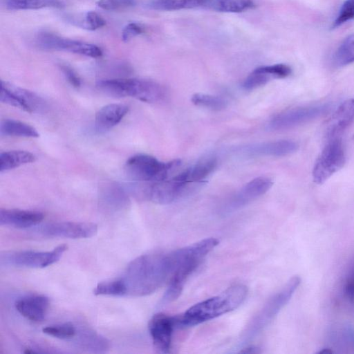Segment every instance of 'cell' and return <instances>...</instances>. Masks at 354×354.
I'll return each instance as SVG.
<instances>
[{"label": "cell", "instance_id": "obj_1", "mask_svg": "<svg viewBox=\"0 0 354 354\" xmlns=\"http://www.w3.org/2000/svg\"><path fill=\"white\" fill-rule=\"evenodd\" d=\"M171 271V251H153L132 260L120 279L127 295L142 297L155 292L168 282Z\"/></svg>", "mask_w": 354, "mask_h": 354}, {"label": "cell", "instance_id": "obj_2", "mask_svg": "<svg viewBox=\"0 0 354 354\" xmlns=\"http://www.w3.org/2000/svg\"><path fill=\"white\" fill-rule=\"evenodd\" d=\"M218 243L217 239L206 238L171 251L172 271L162 304L173 302L179 297L188 279Z\"/></svg>", "mask_w": 354, "mask_h": 354}, {"label": "cell", "instance_id": "obj_3", "mask_svg": "<svg viewBox=\"0 0 354 354\" xmlns=\"http://www.w3.org/2000/svg\"><path fill=\"white\" fill-rule=\"evenodd\" d=\"M248 287L234 284L218 295L200 301L180 315L175 316L177 328L198 325L239 307L246 299Z\"/></svg>", "mask_w": 354, "mask_h": 354}, {"label": "cell", "instance_id": "obj_4", "mask_svg": "<svg viewBox=\"0 0 354 354\" xmlns=\"http://www.w3.org/2000/svg\"><path fill=\"white\" fill-rule=\"evenodd\" d=\"M96 87L111 97H131L148 103L160 102L167 94L165 88L160 84L140 78L102 80L97 82Z\"/></svg>", "mask_w": 354, "mask_h": 354}, {"label": "cell", "instance_id": "obj_5", "mask_svg": "<svg viewBox=\"0 0 354 354\" xmlns=\"http://www.w3.org/2000/svg\"><path fill=\"white\" fill-rule=\"evenodd\" d=\"M301 283L299 276L291 277L271 296L249 322L243 333L245 341L250 340L263 330L287 304Z\"/></svg>", "mask_w": 354, "mask_h": 354}, {"label": "cell", "instance_id": "obj_6", "mask_svg": "<svg viewBox=\"0 0 354 354\" xmlns=\"http://www.w3.org/2000/svg\"><path fill=\"white\" fill-rule=\"evenodd\" d=\"M180 164V160L162 162L152 156L138 154L128 159L124 165V171L133 180L157 182L167 179L171 170Z\"/></svg>", "mask_w": 354, "mask_h": 354}, {"label": "cell", "instance_id": "obj_7", "mask_svg": "<svg viewBox=\"0 0 354 354\" xmlns=\"http://www.w3.org/2000/svg\"><path fill=\"white\" fill-rule=\"evenodd\" d=\"M67 249L68 246L66 245L62 244L51 251L21 250L4 252L0 254V261L1 265L44 268L58 261Z\"/></svg>", "mask_w": 354, "mask_h": 354}, {"label": "cell", "instance_id": "obj_8", "mask_svg": "<svg viewBox=\"0 0 354 354\" xmlns=\"http://www.w3.org/2000/svg\"><path fill=\"white\" fill-rule=\"evenodd\" d=\"M346 161L341 138L328 140L315 162L313 178L322 184L342 168Z\"/></svg>", "mask_w": 354, "mask_h": 354}, {"label": "cell", "instance_id": "obj_9", "mask_svg": "<svg viewBox=\"0 0 354 354\" xmlns=\"http://www.w3.org/2000/svg\"><path fill=\"white\" fill-rule=\"evenodd\" d=\"M183 171L170 179L147 183L138 189L145 198L161 205L169 204L183 196L189 183Z\"/></svg>", "mask_w": 354, "mask_h": 354}, {"label": "cell", "instance_id": "obj_10", "mask_svg": "<svg viewBox=\"0 0 354 354\" xmlns=\"http://www.w3.org/2000/svg\"><path fill=\"white\" fill-rule=\"evenodd\" d=\"M36 44L45 50H64L92 58L102 55V49L95 44L64 38L49 32H39L36 37Z\"/></svg>", "mask_w": 354, "mask_h": 354}, {"label": "cell", "instance_id": "obj_11", "mask_svg": "<svg viewBox=\"0 0 354 354\" xmlns=\"http://www.w3.org/2000/svg\"><path fill=\"white\" fill-rule=\"evenodd\" d=\"M330 107L328 104H322L287 110L272 118L268 123V128L279 131L299 126L324 115Z\"/></svg>", "mask_w": 354, "mask_h": 354}, {"label": "cell", "instance_id": "obj_12", "mask_svg": "<svg viewBox=\"0 0 354 354\" xmlns=\"http://www.w3.org/2000/svg\"><path fill=\"white\" fill-rule=\"evenodd\" d=\"M0 101L28 113L39 111L44 101L34 92L1 80Z\"/></svg>", "mask_w": 354, "mask_h": 354}, {"label": "cell", "instance_id": "obj_13", "mask_svg": "<svg viewBox=\"0 0 354 354\" xmlns=\"http://www.w3.org/2000/svg\"><path fill=\"white\" fill-rule=\"evenodd\" d=\"M177 328L175 316L158 313L149 320V331L154 348L158 353H168L172 344L174 329Z\"/></svg>", "mask_w": 354, "mask_h": 354}, {"label": "cell", "instance_id": "obj_14", "mask_svg": "<svg viewBox=\"0 0 354 354\" xmlns=\"http://www.w3.org/2000/svg\"><path fill=\"white\" fill-rule=\"evenodd\" d=\"M39 232L50 237L85 239L97 234V225L90 222H54L41 226Z\"/></svg>", "mask_w": 354, "mask_h": 354}, {"label": "cell", "instance_id": "obj_15", "mask_svg": "<svg viewBox=\"0 0 354 354\" xmlns=\"http://www.w3.org/2000/svg\"><path fill=\"white\" fill-rule=\"evenodd\" d=\"M272 180L266 176L257 177L247 183L232 198L228 211L239 209L266 193L272 186Z\"/></svg>", "mask_w": 354, "mask_h": 354}, {"label": "cell", "instance_id": "obj_16", "mask_svg": "<svg viewBox=\"0 0 354 354\" xmlns=\"http://www.w3.org/2000/svg\"><path fill=\"white\" fill-rule=\"evenodd\" d=\"M354 120V99L343 102L328 122L325 136L331 140L340 138L342 133Z\"/></svg>", "mask_w": 354, "mask_h": 354}, {"label": "cell", "instance_id": "obj_17", "mask_svg": "<svg viewBox=\"0 0 354 354\" xmlns=\"http://www.w3.org/2000/svg\"><path fill=\"white\" fill-rule=\"evenodd\" d=\"M16 310L25 318L32 322L42 321L49 306V299L41 295H30L15 302Z\"/></svg>", "mask_w": 354, "mask_h": 354}, {"label": "cell", "instance_id": "obj_18", "mask_svg": "<svg viewBox=\"0 0 354 354\" xmlns=\"http://www.w3.org/2000/svg\"><path fill=\"white\" fill-rule=\"evenodd\" d=\"M298 144L290 140H280L254 144L243 147V152L249 156H285L297 151Z\"/></svg>", "mask_w": 354, "mask_h": 354}, {"label": "cell", "instance_id": "obj_19", "mask_svg": "<svg viewBox=\"0 0 354 354\" xmlns=\"http://www.w3.org/2000/svg\"><path fill=\"white\" fill-rule=\"evenodd\" d=\"M44 214L38 211L19 209H0V225L26 228L39 223Z\"/></svg>", "mask_w": 354, "mask_h": 354}, {"label": "cell", "instance_id": "obj_20", "mask_svg": "<svg viewBox=\"0 0 354 354\" xmlns=\"http://www.w3.org/2000/svg\"><path fill=\"white\" fill-rule=\"evenodd\" d=\"M129 107L122 104H110L101 108L95 118V127L100 133L105 132L117 125L126 115Z\"/></svg>", "mask_w": 354, "mask_h": 354}, {"label": "cell", "instance_id": "obj_21", "mask_svg": "<svg viewBox=\"0 0 354 354\" xmlns=\"http://www.w3.org/2000/svg\"><path fill=\"white\" fill-rule=\"evenodd\" d=\"M36 156L26 151L12 150L0 153V171H6L23 165L35 162Z\"/></svg>", "mask_w": 354, "mask_h": 354}, {"label": "cell", "instance_id": "obj_22", "mask_svg": "<svg viewBox=\"0 0 354 354\" xmlns=\"http://www.w3.org/2000/svg\"><path fill=\"white\" fill-rule=\"evenodd\" d=\"M0 134L6 136L37 138V129L25 122L12 119H4L0 123Z\"/></svg>", "mask_w": 354, "mask_h": 354}, {"label": "cell", "instance_id": "obj_23", "mask_svg": "<svg viewBox=\"0 0 354 354\" xmlns=\"http://www.w3.org/2000/svg\"><path fill=\"white\" fill-rule=\"evenodd\" d=\"M217 160L214 157L204 158L193 167L184 171L188 183L202 182L216 169Z\"/></svg>", "mask_w": 354, "mask_h": 354}, {"label": "cell", "instance_id": "obj_24", "mask_svg": "<svg viewBox=\"0 0 354 354\" xmlns=\"http://www.w3.org/2000/svg\"><path fill=\"white\" fill-rule=\"evenodd\" d=\"M208 0H152L149 7L156 10L173 11L205 6Z\"/></svg>", "mask_w": 354, "mask_h": 354}, {"label": "cell", "instance_id": "obj_25", "mask_svg": "<svg viewBox=\"0 0 354 354\" xmlns=\"http://www.w3.org/2000/svg\"><path fill=\"white\" fill-rule=\"evenodd\" d=\"M63 6L64 4L60 0H7L6 2V7L12 10L60 8Z\"/></svg>", "mask_w": 354, "mask_h": 354}, {"label": "cell", "instance_id": "obj_26", "mask_svg": "<svg viewBox=\"0 0 354 354\" xmlns=\"http://www.w3.org/2000/svg\"><path fill=\"white\" fill-rule=\"evenodd\" d=\"M213 10L224 12H241L254 6L253 0H208Z\"/></svg>", "mask_w": 354, "mask_h": 354}, {"label": "cell", "instance_id": "obj_27", "mask_svg": "<svg viewBox=\"0 0 354 354\" xmlns=\"http://www.w3.org/2000/svg\"><path fill=\"white\" fill-rule=\"evenodd\" d=\"M334 63L337 66L354 63V33L348 35L339 46L334 55Z\"/></svg>", "mask_w": 354, "mask_h": 354}, {"label": "cell", "instance_id": "obj_28", "mask_svg": "<svg viewBox=\"0 0 354 354\" xmlns=\"http://www.w3.org/2000/svg\"><path fill=\"white\" fill-rule=\"evenodd\" d=\"M275 79L269 71L268 66H263L254 69L244 80L243 87L250 91L265 85L270 80Z\"/></svg>", "mask_w": 354, "mask_h": 354}, {"label": "cell", "instance_id": "obj_29", "mask_svg": "<svg viewBox=\"0 0 354 354\" xmlns=\"http://www.w3.org/2000/svg\"><path fill=\"white\" fill-rule=\"evenodd\" d=\"M95 295L125 296L127 290L122 280L119 278L111 281L99 283L93 290Z\"/></svg>", "mask_w": 354, "mask_h": 354}, {"label": "cell", "instance_id": "obj_30", "mask_svg": "<svg viewBox=\"0 0 354 354\" xmlns=\"http://www.w3.org/2000/svg\"><path fill=\"white\" fill-rule=\"evenodd\" d=\"M340 295L344 304L354 313V266L343 278Z\"/></svg>", "mask_w": 354, "mask_h": 354}, {"label": "cell", "instance_id": "obj_31", "mask_svg": "<svg viewBox=\"0 0 354 354\" xmlns=\"http://www.w3.org/2000/svg\"><path fill=\"white\" fill-rule=\"evenodd\" d=\"M192 102L199 106L212 111H221L227 106V102L222 97L204 93H195L192 96Z\"/></svg>", "mask_w": 354, "mask_h": 354}, {"label": "cell", "instance_id": "obj_32", "mask_svg": "<svg viewBox=\"0 0 354 354\" xmlns=\"http://www.w3.org/2000/svg\"><path fill=\"white\" fill-rule=\"evenodd\" d=\"M71 23L89 30H95L106 24L105 20L96 12L88 11L81 17H71Z\"/></svg>", "mask_w": 354, "mask_h": 354}, {"label": "cell", "instance_id": "obj_33", "mask_svg": "<svg viewBox=\"0 0 354 354\" xmlns=\"http://www.w3.org/2000/svg\"><path fill=\"white\" fill-rule=\"evenodd\" d=\"M44 333L61 339H68L76 334V328L71 322L48 326L42 329Z\"/></svg>", "mask_w": 354, "mask_h": 354}, {"label": "cell", "instance_id": "obj_34", "mask_svg": "<svg viewBox=\"0 0 354 354\" xmlns=\"http://www.w3.org/2000/svg\"><path fill=\"white\" fill-rule=\"evenodd\" d=\"M354 18V0H346L342 5L339 14L331 28H336Z\"/></svg>", "mask_w": 354, "mask_h": 354}, {"label": "cell", "instance_id": "obj_35", "mask_svg": "<svg viewBox=\"0 0 354 354\" xmlns=\"http://www.w3.org/2000/svg\"><path fill=\"white\" fill-rule=\"evenodd\" d=\"M80 337L81 345L88 349H97L101 351L102 349L107 348L108 343L106 339H104L97 334L87 332L82 335Z\"/></svg>", "mask_w": 354, "mask_h": 354}, {"label": "cell", "instance_id": "obj_36", "mask_svg": "<svg viewBox=\"0 0 354 354\" xmlns=\"http://www.w3.org/2000/svg\"><path fill=\"white\" fill-rule=\"evenodd\" d=\"M136 0H98L97 6L105 10H121L133 7Z\"/></svg>", "mask_w": 354, "mask_h": 354}, {"label": "cell", "instance_id": "obj_37", "mask_svg": "<svg viewBox=\"0 0 354 354\" xmlns=\"http://www.w3.org/2000/svg\"><path fill=\"white\" fill-rule=\"evenodd\" d=\"M143 32L144 29L140 24L131 22L127 24L122 29L121 37L124 42H128Z\"/></svg>", "mask_w": 354, "mask_h": 354}, {"label": "cell", "instance_id": "obj_38", "mask_svg": "<svg viewBox=\"0 0 354 354\" xmlns=\"http://www.w3.org/2000/svg\"><path fill=\"white\" fill-rule=\"evenodd\" d=\"M60 68L68 82L74 87L78 88L81 85V80L73 68L67 65H61Z\"/></svg>", "mask_w": 354, "mask_h": 354}, {"label": "cell", "instance_id": "obj_39", "mask_svg": "<svg viewBox=\"0 0 354 354\" xmlns=\"http://www.w3.org/2000/svg\"><path fill=\"white\" fill-rule=\"evenodd\" d=\"M240 353H260V351H259V348L257 347H255L254 346H250L243 348V350L240 351Z\"/></svg>", "mask_w": 354, "mask_h": 354}, {"label": "cell", "instance_id": "obj_40", "mask_svg": "<svg viewBox=\"0 0 354 354\" xmlns=\"http://www.w3.org/2000/svg\"><path fill=\"white\" fill-rule=\"evenodd\" d=\"M333 353V350L329 348H324L320 350L317 353Z\"/></svg>", "mask_w": 354, "mask_h": 354}]
</instances>
